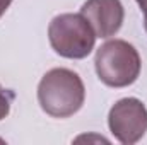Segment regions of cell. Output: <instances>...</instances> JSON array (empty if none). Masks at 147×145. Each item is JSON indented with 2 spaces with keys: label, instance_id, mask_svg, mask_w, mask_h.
<instances>
[{
  "label": "cell",
  "instance_id": "cell-1",
  "mask_svg": "<svg viewBox=\"0 0 147 145\" xmlns=\"http://www.w3.org/2000/svg\"><path fill=\"white\" fill-rule=\"evenodd\" d=\"M86 101V87L70 68H51L38 84V103L51 118H70Z\"/></svg>",
  "mask_w": 147,
  "mask_h": 145
},
{
  "label": "cell",
  "instance_id": "cell-2",
  "mask_svg": "<svg viewBox=\"0 0 147 145\" xmlns=\"http://www.w3.org/2000/svg\"><path fill=\"white\" fill-rule=\"evenodd\" d=\"M94 68L105 85L123 89L139 79L142 62L134 44L125 39H110L98 48Z\"/></svg>",
  "mask_w": 147,
  "mask_h": 145
},
{
  "label": "cell",
  "instance_id": "cell-3",
  "mask_svg": "<svg viewBox=\"0 0 147 145\" xmlns=\"http://www.w3.org/2000/svg\"><path fill=\"white\" fill-rule=\"evenodd\" d=\"M48 39L55 53L69 60L89 56L96 44V34L80 12L55 15L48 26Z\"/></svg>",
  "mask_w": 147,
  "mask_h": 145
},
{
  "label": "cell",
  "instance_id": "cell-4",
  "mask_svg": "<svg viewBox=\"0 0 147 145\" xmlns=\"http://www.w3.org/2000/svg\"><path fill=\"white\" fill-rule=\"evenodd\" d=\"M108 126L120 144H137L147 132L146 104L137 97H123L116 101L108 113Z\"/></svg>",
  "mask_w": 147,
  "mask_h": 145
},
{
  "label": "cell",
  "instance_id": "cell-5",
  "mask_svg": "<svg viewBox=\"0 0 147 145\" xmlns=\"http://www.w3.org/2000/svg\"><path fill=\"white\" fill-rule=\"evenodd\" d=\"M80 14L91 24L96 38L115 36L125 19V9L120 0H86L80 7Z\"/></svg>",
  "mask_w": 147,
  "mask_h": 145
},
{
  "label": "cell",
  "instance_id": "cell-6",
  "mask_svg": "<svg viewBox=\"0 0 147 145\" xmlns=\"http://www.w3.org/2000/svg\"><path fill=\"white\" fill-rule=\"evenodd\" d=\"M14 99H16V94H14V91H10V89H5V87L0 84V121H2L3 118H7V116H9V113H10V108H12V103H14Z\"/></svg>",
  "mask_w": 147,
  "mask_h": 145
},
{
  "label": "cell",
  "instance_id": "cell-7",
  "mask_svg": "<svg viewBox=\"0 0 147 145\" xmlns=\"http://www.w3.org/2000/svg\"><path fill=\"white\" fill-rule=\"evenodd\" d=\"M10 3H12V0H0V17L5 14V10L10 7Z\"/></svg>",
  "mask_w": 147,
  "mask_h": 145
},
{
  "label": "cell",
  "instance_id": "cell-8",
  "mask_svg": "<svg viewBox=\"0 0 147 145\" xmlns=\"http://www.w3.org/2000/svg\"><path fill=\"white\" fill-rule=\"evenodd\" d=\"M140 7V10L144 12V21H147V0H135Z\"/></svg>",
  "mask_w": 147,
  "mask_h": 145
},
{
  "label": "cell",
  "instance_id": "cell-9",
  "mask_svg": "<svg viewBox=\"0 0 147 145\" xmlns=\"http://www.w3.org/2000/svg\"><path fill=\"white\" fill-rule=\"evenodd\" d=\"M144 28H146V31H147V21H144Z\"/></svg>",
  "mask_w": 147,
  "mask_h": 145
}]
</instances>
